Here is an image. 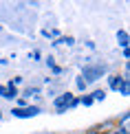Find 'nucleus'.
<instances>
[{
    "mask_svg": "<svg viewBox=\"0 0 130 134\" xmlns=\"http://www.w3.org/2000/svg\"><path fill=\"white\" fill-rule=\"evenodd\" d=\"M104 75H106V66L104 64H88V66H84V68H82V75L80 77L86 83H90V81L101 79Z\"/></svg>",
    "mask_w": 130,
    "mask_h": 134,
    "instance_id": "1",
    "label": "nucleus"
},
{
    "mask_svg": "<svg viewBox=\"0 0 130 134\" xmlns=\"http://www.w3.org/2000/svg\"><path fill=\"white\" fill-rule=\"evenodd\" d=\"M73 99H75V94L69 92V90L55 94V99H53V108H55V112H58V114H64L66 110H69V105H71Z\"/></svg>",
    "mask_w": 130,
    "mask_h": 134,
    "instance_id": "2",
    "label": "nucleus"
},
{
    "mask_svg": "<svg viewBox=\"0 0 130 134\" xmlns=\"http://www.w3.org/2000/svg\"><path fill=\"white\" fill-rule=\"evenodd\" d=\"M40 112H42L40 105H27V108H13L11 110V114L15 119H33V116H38Z\"/></svg>",
    "mask_w": 130,
    "mask_h": 134,
    "instance_id": "3",
    "label": "nucleus"
},
{
    "mask_svg": "<svg viewBox=\"0 0 130 134\" xmlns=\"http://www.w3.org/2000/svg\"><path fill=\"white\" fill-rule=\"evenodd\" d=\"M115 127H117V121L115 119H106V121H101V123H97V125H90L84 134H106V132L115 130Z\"/></svg>",
    "mask_w": 130,
    "mask_h": 134,
    "instance_id": "4",
    "label": "nucleus"
},
{
    "mask_svg": "<svg viewBox=\"0 0 130 134\" xmlns=\"http://www.w3.org/2000/svg\"><path fill=\"white\" fill-rule=\"evenodd\" d=\"M106 79H108V88H110L112 92H117V90H119V86H121V81H123V77L115 72V75H108Z\"/></svg>",
    "mask_w": 130,
    "mask_h": 134,
    "instance_id": "5",
    "label": "nucleus"
},
{
    "mask_svg": "<svg viewBox=\"0 0 130 134\" xmlns=\"http://www.w3.org/2000/svg\"><path fill=\"white\" fill-rule=\"evenodd\" d=\"M117 44L121 46V51H123V48H128V44H130V35H128V31H126V29H119V31H117Z\"/></svg>",
    "mask_w": 130,
    "mask_h": 134,
    "instance_id": "6",
    "label": "nucleus"
},
{
    "mask_svg": "<svg viewBox=\"0 0 130 134\" xmlns=\"http://www.w3.org/2000/svg\"><path fill=\"white\" fill-rule=\"evenodd\" d=\"M4 88H7V97H4V99L13 101V99H18V97H20V90H18V88H15L11 81H7V83H4Z\"/></svg>",
    "mask_w": 130,
    "mask_h": 134,
    "instance_id": "7",
    "label": "nucleus"
},
{
    "mask_svg": "<svg viewBox=\"0 0 130 134\" xmlns=\"http://www.w3.org/2000/svg\"><path fill=\"white\" fill-rule=\"evenodd\" d=\"M53 44H55V46H60V44H66V46H73V44H75V37H73V35H60V37H58V40H55Z\"/></svg>",
    "mask_w": 130,
    "mask_h": 134,
    "instance_id": "8",
    "label": "nucleus"
},
{
    "mask_svg": "<svg viewBox=\"0 0 130 134\" xmlns=\"http://www.w3.org/2000/svg\"><path fill=\"white\" fill-rule=\"evenodd\" d=\"M20 94H22V99H31V97H38V94H40V88H38V86H29L24 92H20Z\"/></svg>",
    "mask_w": 130,
    "mask_h": 134,
    "instance_id": "9",
    "label": "nucleus"
},
{
    "mask_svg": "<svg viewBox=\"0 0 130 134\" xmlns=\"http://www.w3.org/2000/svg\"><path fill=\"white\" fill-rule=\"evenodd\" d=\"M90 99H93V103H95V101H104V99H106V90H104V88L93 90V92H90Z\"/></svg>",
    "mask_w": 130,
    "mask_h": 134,
    "instance_id": "10",
    "label": "nucleus"
},
{
    "mask_svg": "<svg viewBox=\"0 0 130 134\" xmlns=\"http://www.w3.org/2000/svg\"><path fill=\"white\" fill-rule=\"evenodd\" d=\"M46 66L51 68V72H53V75H62V66H58V64H55V62H53V57H51V55L46 57Z\"/></svg>",
    "mask_w": 130,
    "mask_h": 134,
    "instance_id": "11",
    "label": "nucleus"
},
{
    "mask_svg": "<svg viewBox=\"0 0 130 134\" xmlns=\"http://www.w3.org/2000/svg\"><path fill=\"white\" fill-rule=\"evenodd\" d=\"M121 94V97H130V79H123L121 81V86H119V90H117Z\"/></svg>",
    "mask_w": 130,
    "mask_h": 134,
    "instance_id": "12",
    "label": "nucleus"
},
{
    "mask_svg": "<svg viewBox=\"0 0 130 134\" xmlns=\"http://www.w3.org/2000/svg\"><path fill=\"white\" fill-rule=\"evenodd\" d=\"M115 121H117V127H126V130H128V121H130V112L126 110V112L121 114V119H115Z\"/></svg>",
    "mask_w": 130,
    "mask_h": 134,
    "instance_id": "13",
    "label": "nucleus"
},
{
    "mask_svg": "<svg viewBox=\"0 0 130 134\" xmlns=\"http://www.w3.org/2000/svg\"><path fill=\"white\" fill-rule=\"evenodd\" d=\"M77 101H80V105H93L90 94H82V97H77Z\"/></svg>",
    "mask_w": 130,
    "mask_h": 134,
    "instance_id": "14",
    "label": "nucleus"
},
{
    "mask_svg": "<svg viewBox=\"0 0 130 134\" xmlns=\"http://www.w3.org/2000/svg\"><path fill=\"white\" fill-rule=\"evenodd\" d=\"M75 86H77V90H80V92H84V90H86V86H88V83L84 81L82 77H75Z\"/></svg>",
    "mask_w": 130,
    "mask_h": 134,
    "instance_id": "15",
    "label": "nucleus"
},
{
    "mask_svg": "<svg viewBox=\"0 0 130 134\" xmlns=\"http://www.w3.org/2000/svg\"><path fill=\"white\" fill-rule=\"evenodd\" d=\"M27 105H29V101H27V99H22V97H18V99H15V105H13V108H27Z\"/></svg>",
    "mask_w": 130,
    "mask_h": 134,
    "instance_id": "16",
    "label": "nucleus"
},
{
    "mask_svg": "<svg viewBox=\"0 0 130 134\" xmlns=\"http://www.w3.org/2000/svg\"><path fill=\"white\" fill-rule=\"evenodd\" d=\"M106 134H130L126 127H115V130H110V132H106Z\"/></svg>",
    "mask_w": 130,
    "mask_h": 134,
    "instance_id": "17",
    "label": "nucleus"
},
{
    "mask_svg": "<svg viewBox=\"0 0 130 134\" xmlns=\"http://www.w3.org/2000/svg\"><path fill=\"white\" fill-rule=\"evenodd\" d=\"M29 59H33V62L40 59V51H31V53H29Z\"/></svg>",
    "mask_w": 130,
    "mask_h": 134,
    "instance_id": "18",
    "label": "nucleus"
},
{
    "mask_svg": "<svg viewBox=\"0 0 130 134\" xmlns=\"http://www.w3.org/2000/svg\"><path fill=\"white\" fill-rule=\"evenodd\" d=\"M9 81H11V83H13V86H15V88H18V83H22V77H13V79H9Z\"/></svg>",
    "mask_w": 130,
    "mask_h": 134,
    "instance_id": "19",
    "label": "nucleus"
},
{
    "mask_svg": "<svg viewBox=\"0 0 130 134\" xmlns=\"http://www.w3.org/2000/svg\"><path fill=\"white\" fill-rule=\"evenodd\" d=\"M77 105H80V101H77V97H75V99H73V101H71V105H69V110H75Z\"/></svg>",
    "mask_w": 130,
    "mask_h": 134,
    "instance_id": "20",
    "label": "nucleus"
},
{
    "mask_svg": "<svg viewBox=\"0 0 130 134\" xmlns=\"http://www.w3.org/2000/svg\"><path fill=\"white\" fill-rule=\"evenodd\" d=\"M0 97H2V99L7 97V88H4V83H2V86H0Z\"/></svg>",
    "mask_w": 130,
    "mask_h": 134,
    "instance_id": "21",
    "label": "nucleus"
},
{
    "mask_svg": "<svg viewBox=\"0 0 130 134\" xmlns=\"http://www.w3.org/2000/svg\"><path fill=\"white\" fill-rule=\"evenodd\" d=\"M121 55H123V59H130V51H128V48H123Z\"/></svg>",
    "mask_w": 130,
    "mask_h": 134,
    "instance_id": "22",
    "label": "nucleus"
},
{
    "mask_svg": "<svg viewBox=\"0 0 130 134\" xmlns=\"http://www.w3.org/2000/svg\"><path fill=\"white\" fill-rule=\"evenodd\" d=\"M0 119H2V110H0Z\"/></svg>",
    "mask_w": 130,
    "mask_h": 134,
    "instance_id": "23",
    "label": "nucleus"
},
{
    "mask_svg": "<svg viewBox=\"0 0 130 134\" xmlns=\"http://www.w3.org/2000/svg\"><path fill=\"white\" fill-rule=\"evenodd\" d=\"M0 31H2V26H0Z\"/></svg>",
    "mask_w": 130,
    "mask_h": 134,
    "instance_id": "24",
    "label": "nucleus"
}]
</instances>
